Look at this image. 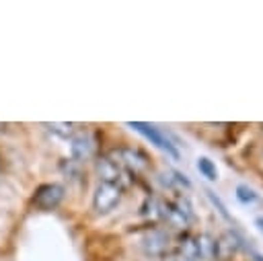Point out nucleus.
<instances>
[{
	"mask_svg": "<svg viewBox=\"0 0 263 261\" xmlns=\"http://www.w3.org/2000/svg\"><path fill=\"white\" fill-rule=\"evenodd\" d=\"M255 261H263V257L261 255H255Z\"/></svg>",
	"mask_w": 263,
	"mask_h": 261,
	"instance_id": "nucleus-18",
	"label": "nucleus"
},
{
	"mask_svg": "<svg viewBox=\"0 0 263 261\" xmlns=\"http://www.w3.org/2000/svg\"><path fill=\"white\" fill-rule=\"evenodd\" d=\"M142 249L148 257H160L164 255V251L168 249V234L164 230L152 228L146 232V236L142 238Z\"/></svg>",
	"mask_w": 263,
	"mask_h": 261,
	"instance_id": "nucleus-5",
	"label": "nucleus"
},
{
	"mask_svg": "<svg viewBox=\"0 0 263 261\" xmlns=\"http://www.w3.org/2000/svg\"><path fill=\"white\" fill-rule=\"evenodd\" d=\"M72 156L76 160H84L92 154V138L88 132H78L72 136V144H70Z\"/></svg>",
	"mask_w": 263,
	"mask_h": 261,
	"instance_id": "nucleus-6",
	"label": "nucleus"
},
{
	"mask_svg": "<svg viewBox=\"0 0 263 261\" xmlns=\"http://www.w3.org/2000/svg\"><path fill=\"white\" fill-rule=\"evenodd\" d=\"M117 156H119V160H115L119 166L123 164V166H127L129 171H134V173H138V171H142V169H146V156L144 154H140L138 150H129V148H121L119 152H117Z\"/></svg>",
	"mask_w": 263,
	"mask_h": 261,
	"instance_id": "nucleus-7",
	"label": "nucleus"
},
{
	"mask_svg": "<svg viewBox=\"0 0 263 261\" xmlns=\"http://www.w3.org/2000/svg\"><path fill=\"white\" fill-rule=\"evenodd\" d=\"M205 195H208V199H210V201L214 203V208H216V210L220 212V216H222L224 220H228V222H232V216L228 214V210H226V206H224V201H222V199H220V197H218V195H216V193H214L212 189H205Z\"/></svg>",
	"mask_w": 263,
	"mask_h": 261,
	"instance_id": "nucleus-15",
	"label": "nucleus"
},
{
	"mask_svg": "<svg viewBox=\"0 0 263 261\" xmlns=\"http://www.w3.org/2000/svg\"><path fill=\"white\" fill-rule=\"evenodd\" d=\"M62 199H64V187L58 185V183H47V185H41V187L35 191L33 203H35V208L47 212V210L58 208Z\"/></svg>",
	"mask_w": 263,
	"mask_h": 261,
	"instance_id": "nucleus-3",
	"label": "nucleus"
},
{
	"mask_svg": "<svg viewBox=\"0 0 263 261\" xmlns=\"http://www.w3.org/2000/svg\"><path fill=\"white\" fill-rule=\"evenodd\" d=\"M197 249H199V259H214L216 257V238L210 234H199L195 236Z\"/></svg>",
	"mask_w": 263,
	"mask_h": 261,
	"instance_id": "nucleus-9",
	"label": "nucleus"
},
{
	"mask_svg": "<svg viewBox=\"0 0 263 261\" xmlns=\"http://www.w3.org/2000/svg\"><path fill=\"white\" fill-rule=\"evenodd\" d=\"M173 206L185 216V220L187 222H191L193 220V210H191V203H189V199L187 197H177L175 201H173Z\"/></svg>",
	"mask_w": 263,
	"mask_h": 261,
	"instance_id": "nucleus-16",
	"label": "nucleus"
},
{
	"mask_svg": "<svg viewBox=\"0 0 263 261\" xmlns=\"http://www.w3.org/2000/svg\"><path fill=\"white\" fill-rule=\"evenodd\" d=\"M121 201V187L111 185V183H99L95 193H92V208L99 214L111 212L117 203Z\"/></svg>",
	"mask_w": 263,
	"mask_h": 261,
	"instance_id": "nucleus-1",
	"label": "nucleus"
},
{
	"mask_svg": "<svg viewBox=\"0 0 263 261\" xmlns=\"http://www.w3.org/2000/svg\"><path fill=\"white\" fill-rule=\"evenodd\" d=\"M179 251L185 261H199V249H197L195 236H185L179 245Z\"/></svg>",
	"mask_w": 263,
	"mask_h": 261,
	"instance_id": "nucleus-10",
	"label": "nucleus"
},
{
	"mask_svg": "<svg viewBox=\"0 0 263 261\" xmlns=\"http://www.w3.org/2000/svg\"><path fill=\"white\" fill-rule=\"evenodd\" d=\"M132 129H136V132H140L146 140H150L154 146H158L160 150H164V152H168L173 158H179V150L175 148V144L158 129V127H154V125H150V123H144V121H129L127 123Z\"/></svg>",
	"mask_w": 263,
	"mask_h": 261,
	"instance_id": "nucleus-2",
	"label": "nucleus"
},
{
	"mask_svg": "<svg viewBox=\"0 0 263 261\" xmlns=\"http://www.w3.org/2000/svg\"><path fill=\"white\" fill-rule=\"evenodd\" d=\"M255 226H257V228H259V230L263 232V216H259V218L255 220Z\"/></svg>",
	"mask_w": 263,
	"mask_h": 261,
	"instance_id": "nucleus-17",
	"label": "nucleus"
},
{
	"mask_svg": "<svg viewBox=\"0 0 263 261\" xmlns=\"http://www.w3.org/2000/svg\"><path fill=\"white\" fill-rule=\"evenodd\" d=\"M238 238L232 234V232H226L222 234L218 240H216V257L220 259H230L236 251H238Z\"/></svg>",
	"mask_w": 263,
	"mask_h": 261,
	"instance_id": "nucleus-8",
	"label": "nucleus"
},
{
	"mask_svg": "<svg viewBox=\"0 0 263 261\" xmlns=\"http://www.w3.org/2000/svg\"><path fill=\"white\" fill-rule=\"evenodd\" d=\"M43 127H47L51 134H55V136H60V138H72V136H74V123L51 121V123H43Z\"/></svg>",
	"mask_w": 263,
	"mask_h": 261,
	"instance_id": "nucleus-11",
	"label": "nucleus"
},
{
	"mask_svg": "<svg viewBox=\"0 0 263 261\" xmlns=\"http://www.w3.org/2000/svg\"><path fill=\"white\" fill-rule=\"evenodd\" d=\"M197 171H199L208 181H216V179H218V169H216V164H214L208 156H199V158H197Z\"/></svg>",
	"mask_w": 263,
	"mask_h": 261,
	"instance_id": "nucleus-12",
	"label": "nucleus"
},
{
	"mask_svg": "<svg viewBox=\"0 0 263 261\" xmlns=\"http://www.w3.org/2000/svg\"><path fill=\"white\" fill-rule=\"evenodd\" d=\"M236 199H238L240 203H255V201L259 199V193H257L253 187L240 183V185H236Z\"/></svg>",
	"mask_w": 263,
	"mask_h": 261,
	"instance_id": "nucleus-13",
	"label": "nucleus"
},
{
	"mask_svg": "<svg viewBox=\"0 0 263 261\" xmlns=\"http://www.w3.org/2000/svg\"><path fill=\"white\" fill-rule=\"evenodd\" d=\"M144 214L150 216V220H158V218H162V214H164V206H162L158 199L150 197V199H146V203H144Z\"/></svg>",
	"mask_w": 263,
	"mask_h": 261,
	"instance_id": "nucleus-14",
	"label": "nucleus"
},
{
	"mask_svg": "<svg viewBox=\"0 0 263 261\" xmlns=\"http://www.w3.org/2000/svg\"><path fill=\"white\" fill-rule=\"evenodd\" d=\"M95 169H97V175H99L101 183H111V185H119V187H121L123 183H127V181H125V171H123L115 160H111V158H107V156H101V158L97 160Z\"/></svg>",
	"mask_w": 263,
	"mask_h": 261,
	"instance_id": "nucleus-4",
	"label": "nucleus"
}]
</instances>
